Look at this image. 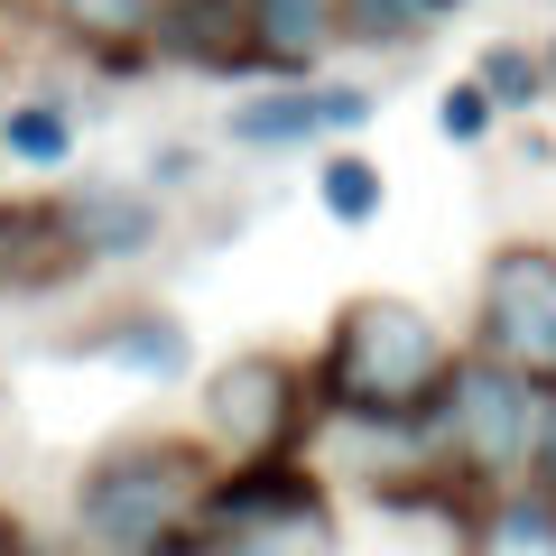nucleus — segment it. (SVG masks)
Returning a JSON list of instances; mask_svg holds the SVG:
<instances>
[{"label": "nucleus", "instance_id": "18", "mask_svg": "<svg viewBox=\"0 0 556 556\" xmlns=\"http://www.w3.org/2000/svg\"><path fill=\"white\" fill-rule=\"evenodd\" d=\"M437 121H445V139H482V130H492V102H482V84H455V93L437 102Z\"/></svg>", "mask_w": 556, "mask_h": 556}, {"label": "nucleus", "instance_id": "15", "mask_svg": "<svg viewBox=\"0 0 556 556\" xmlns=\"http://www.w3.org/2000/svg\"><path fill=\"white\" fill-rule=\"evenodd\" d=\"M316 186H325V214L353 223V232H362V223H380V195H390V186H380V167L362 159V149H334Z\"/></svg>", "mask_w": 556, "mask_h": 556}, {"label": "nucleus", "instance_id": "4", "mask_svg": "<svg viewBox=\"0 0 556 556\" xmlns=\"http://www.w3.org/2000/svg\"><path fill=\"white\" fill-rule=\"evenodd\" d=\"M204 427H214L241 464L288 455V437H298V371L278 353H232L204 380Z\"/></svg>", "mask_w": 556, "mask_h": 556}, {"label": "nucleus", "instance_id": "14", "mask_svg": "<svg viewBox=\"0 0 556 556\" xmlns=\"http://www.w3.org/2000/svg\"><path fill=\"white\" fill-rule=\"evenodd\" d=\"M482 547H492V556H556V501H547V492L492 501V519H482Z\"/></svg>", "mask_w": 556, "mask_h": 556}, {"label": "nucleus", "instance_id": "3", "mask_svg": "<svg viewBox=\"0 0 556 556\" xmlns=\"http://www.w3.org/2000/svg\"><path fill=\"white\" fill-rule=\"evenodd\" d=\"M482 343L519 380H556V251L547 241L492 251V269H482Z\"/></svg>", "mask_w": 556, "mask_h": 556}, {"label": "nucleus", "instance_id": "20", "mask_svg": "<svg viewBox=\"0 0 556 556\" xmlns=\"http://www.w3.org/2000/svg\"><path fill=\"white\" fill-rule=\"evenodd\" d=\"M0 556H20V529H10V519H0Z\"/></svg>", "mask_w": 556, "mask_h": 556}, {"label": "nucleus", "instance_id": "5", "mask_svg": "<svg viewBox=\"0 0 556 556\" xmlns=\"http://www.w3.org/2000/svg\"><path fill=\"white\" fill-rule=\"evenodd\" d=\"M445 437H455L482 473H510V464L529 455V437H538L529 380H519L510 362H492V353L455 362V380H445Z\"/></svg>", "mask_w": 556, "mask_h": 556}, {"label": "nucleus", "instance_id": "21", "mask_svg": "<svg viewBox=\"0 0 556 556\" xmlns=\"http://www.w3.org/2000/svg\"><path fill=\"white\" fill-rule=\"evenodd\" d=\"M177 556H223V547H214V538H195V547H177Z\"/></svg>", "mask_w": 556, "mask_h": 556}, {"label": "nucleus", "instance_id": "16", "mask_svg": "<svg viewBox=\"0 0 556 556\" xmlns=\"http://www.w3.org/2000/svg\"><path fill=\"white\" fill-rule=\"evenodd\" d=\"M0 149H10L20 167H56L65 149H75V121H65L56 102H20V112L0 121Z\"/></svg>", "mask_w": 556, "mask_h": 556}, {"label": "nucleus", "instance_id": "7", "mask_svg": "<svg viewBox=\"0 0 556 556\" xmlns=\"http://www.w3.org/2000/svg\"><path fill=\"white\" fill-rule=\"evenodd\" d=\"M84 269V232L75 204H10L0 214V278L10 288H47V278Z\"/></svg>", "mask_w": 556, "mask_h": 556}, {"label": "nucleus", "instance_id": "19", "mask_svg": "<svg viewBox=\"0 0 556 556\" xmlns=\"http://www.w3.org/2000/svg\"><path fill=\"white\" fill-rule=\"evenodd\" d=\"M529 464H538V492L556 501V408H538V437H529Z\"/></svg>", "mask_w": 556, "mask_h": 556}, {"label": "nucleus", "instance_id": "9", "mask_svg": "<svg viewBox=\"0 0 556 556\" xmlns=\"http://www.w3.org/2000/svg\"><path fill=\"white\" fill-rule=\"evenodd\" d=\"M223 556H334V510L325 501H298V510H260L241 529H204Z\"/></svg>", "mask_w": 556, "mask_h": 556}, {"label": "nucleus", "instance_id": "8", "mask_svg": "<svg viewBox=\"0 0 556 556\" xmlns=\"http://www.w3.org/2000/svg\"><path fill=\"white\" fill-rule=\"evenodd\" d=\"M167 47H177L186 65H204V75H232V65H260L251 56V0H177V10H159Z\"/></svg>", "mask_w": 556, "mask_h": 556}, {"label": "nucleus", "instance_id": "1", "mask_svg": "<svg viewBox=\"0 0 556 556\" xmlns=\"http://www.w3.org/2000/svg\"><path fill=\"white\" fill-rule=\"evenodd\" d=\"M455 380V353H445L437 316H417L408 298H353L325 334V399L362 427H408L427 417Z\"/></svg>", "mask_w": 556, "mask_h": 556}, {"label": "nucleus", "instance_id": "11", "mask_svg": "<svg viewBox=\"0 0 556 556\" xmlns=\"http://www.w3.org/2000/svg\"><path fill=\"white\" fill-rule=\"evenodd\" d=\"M102 353L121 362V371H139V380H177L186 362V334H177V316H149V306H139V316H121V325H102Z\"/></svg>", "mask_w": 556, "mask_h": 556}, {"label": "nucleus", "instance_id": "13", "mask_svg": "<svg viewBox=\"0 0 556 556\" xmlns=\"http://www.w3.org/2000/svg\"><path fill=\"white\" fill-rule=\"evenodd\" d=\"M47 10H56V28H75L84 47H112V56H130L159 28V0H47Z\"/></svg>", "mask_w": 556, "mask_h": 556}, {"label": "nucleus", "instance_id": "24", "mask_svg": "<svg viewBox=\"0 0 556 556\" xmlns=\"http://www.w3.org/2000/svg\"><path fill=\"white\" fill-rule=\"evenodd\" d=\"M20 556H28V547H20Z\"/></svg>", "mask_w": 556, "mask_h": 556}, {"label": "nucleus", "instance_id": "6", "mask_svg": "<svg viewBox=\"0 0 556 556\" xmlns=\"http://www.w3.org/2000/svg\"><path fill=\"white\" fill-rule=\"evenodd\" d=\"M362 121H371V93H362V84H306V75H288L278 93H260V102L232 112V139H241V149H306V139L362 130Z\"/></svg>", "mask_w": 556, "mask_h": 556}, {"label": "nucleus", "instance_id": "12", "mask_svg": "<svg viewBox=\"0 0 556 556\" xmlns=\"http://www.w3.org/2000/svg\"><path fill=\"white\" fill-rule=\"evenodd\" d=\"M75 232H84V260L149 251V241H159V204H149V195H84L75 204Z\"/></svg>", "mask_w": 556, "mask_h": 556}, {"label": "nucleus", "instance_id": "10", "mask_svg": "<svg viewBox=\"0 0 556 556\" xmlns=\"http://www.w3.org/2000/svg\"><path fill=\"white\" fill-rule=\"evenodd\" d=\"M325 38H334V0H251V56L278 75H298Z\"/></svg>", "mask_w": 556, "mask_h": 556}, {"label": "nucleus", "instance_id": "2", "mask_svg": "<svg viewBox=\"0 0 556 556\" xmlns=\"http://www.w3.org/2000/svg\"><path fill=\"white\" fill-rule=\"evenodd\" d=\"M204 492H214V473H204L195 445L139 437V445H112V455L84 473L75 519H84V538H93L102 556H159L204 519Z\"/></svg>", "mask_w": 556, "mask_h": 556}, {"label": "nucleus", "instance_id": "23", "mask_svg": "<svg viewBox=\"0 0 556 556\" xmlns=\"http://www.w3.org/2000/svg\"><path fill=\"white\" fill-rule=\"evenodd\" d=\"M417 10H455V0H417Z\"/></svg>", "mask_w": 556, "mask_h": 556}, {"label": "nucleus", "instance_id": "17", "mask_svg": "<svg viewBox=\"0 0 556 556\" xmlns=\"http://www.w3.org/2000/svg\"><path fill=\"white\" fill-rule=\"evenodd\" d=\"M473 84H482V102H492V112H519V102H538V93H547V75H538V56H529V47H492Z\"/></svg>", "mask_w": 556, "mask_h": 556}, {"label": "nucleus", "instance_id": "22", "mask_svg": "<svg viewBox=\"0 0 556 556\" xmlns=\"http://www.w3.org/2000/svg\"><path fill=\"white\" fill-rule=\"evenodd\" d=\"M538 75H547V84H556V47H547V56H538Z\"/></svg>", "mask_w": 556, "mask_h": 556}]
</instances>
